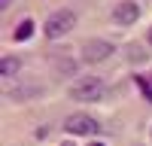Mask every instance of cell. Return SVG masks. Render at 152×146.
Masks as SVG:
<instances>
[{"label":"cell","mask_w":152,"mask_h":146,"mask_svg":"<svg viewBox=\"0 0 152 146\" xmlns=\"http://www.w3.org/2000/svg\"><path fill=\"white\" fill-rule=\"evenodd\" d=\"M70 94L76 97V101H85V104L100 101V97H104V79H97V76H85V79H79V82L70 88Z\"/></svg>","instance_id":"2"},{"label":"cell","mask_w":152,"mask_h":146,"mask_svg":"<svg viewBox=\"0 0 152 146\" xmlns=\"http://www.w3.org/2000/svg\"><path fill=\"white\" fill-rule=\"evenodd\" d=\"M137 79V85H140V91H143V97L152 104V82H146V76H134Z\"/></svg>","instance_id":"8"},{"label":"cell","mask_w":152,"mask_h":146,"mask_svg":"<svg viewBox=\"0 0 152 146\" xmlns=\"http://www.w3.org/2000/svg\"><path fill=\"white\" fill-rule=\"evenodd\" d=\"M34 28H37V24H34L31 18H21V21L15 24V31H12V40H15V43L31 40V36H34Z\"/></svg>","instance_id":"6"},{"label":"cell","mask_w":152,"mask_h":146,"mask_svg":"<svg viewBox=\"0 0 152 146\" xmlns=\"http://www.w3.org/2000/svg\"><path fill=\"white\" fill-rule=\"evenodd\" d=\"M137 18H140V6H137L134 0H125V3H119L116 9H113V21L122 24V28H131Z\"/></svg>","instance_id":"4"},{"label":"cell","mask_w":152,"mask_h":146,"mask_svg":"<svg viewBox=\"0 0 152 146\" xmlns=\"http://www.w3.org/2000/svg\"><path fill=\"white\" fill-rule=\"evenodd\" d=\"M82 58L85 61H107L110 55H113V43H107V40H91V43H85V49H82Z\"/></svg>","instance_id":"5"},{"label":"cell","mask_w":152,"mask_h":146,"mask_svg":"<svg viewBox=\"0 0 152 146\" xmlns=\"http://www.w3.org/2000/svg\"><path fill=\"white\" fill-rule=\"evenodd\" d=\"M88 146H107V143H88Z\"/></svg>","instance_id":"9"},{"label":"cell","mask_w":152,"mask_h":146,"mask_svg":"<svg viewBox=\"0 0 152 146\" xmlns=\"http://www.w3.org/2000/svg\"><path fill=\"white\" fill-rule=\"evenodd\" d=\"M149 46H152V28H149Z\"/></svg>","instance_id":"10"},{"label":"cell","mask_w":152,"mask_h":146,"mask_svg":"<svg viewBox=\"0 0 152 146\" xmlns=\"http://www.w3.org/2000/svg\"><path fill=\"white\" fill-rule=\"evenodd\" d=\"M64 131L67 134H76V137H94V134L100 131V122L91 119V116H85V113H76L64 122Z\"/></svg>","instance_id":"3"},{"label":"cell","mask_w":152,"mask_h":146,"mask_svg":"<svg viewBox=\"0 0 152 146\" xmlns=\"http://www.w3.org/2000/svg\"><path fill=\"white\" fill-rule=\"evenodd\" d=\"M73 28H76V12H73V9H58V12H52V15L46 18V24H43V31H46L49 40H61V36H67Z\"/></svg>","instance_id":"1"},{"label":"cell","mask_w":152,"mask_h":146,"mask_svg":"<svg viewBox=\"0 0 152 146\" xmlns=\"http://www.w3.org/2000/svg\"><path fill=\"white\" fill-rule=\"evenodd\" d=\"M18 70H21L18 58H3V61H0V76H15Z\"/></svg>","instance_id":"7"}]
</instances>
